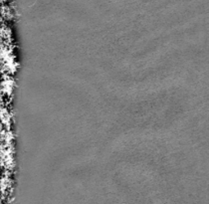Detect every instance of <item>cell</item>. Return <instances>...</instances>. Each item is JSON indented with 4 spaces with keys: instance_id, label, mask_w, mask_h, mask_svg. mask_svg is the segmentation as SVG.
<instances>
[{
    "instance_id": "cell-1",
    "label": "cell",
    "mask_w": 209,
    "mask_h": 204,
    "mask_svg": "<svg viewBox=\"0 0 209 204\" xmlns=\"http://www.w3.org/2000/svg\"><path fill=\"white\" fill-rule=\"evenodd\" d=\"M2 1H3V2H4V1H6V0H2Z\"/></svg>"
}]
</instances>
